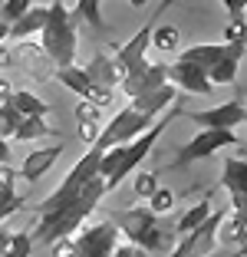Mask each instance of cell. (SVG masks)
I'll return each mask as SVG.
<instances>
[{
	"label": "cell",
	"mask_w": 247,
	"mask_h": 257,
	"mask_svg": "<svg viewBox=\"0 0 247 257\" xmlns=\"http://www.w3.org/2000/svg\"><path fill=\"white\" fill-rule=\"evenodd\" d=\"M105 195V182L102 178H89V182L79 188V195L73 198V201L60 204V208H53V211H43L37 221V227L30 231L33 237V247H43V244H53L56 237H66L73 234L76 227L86 224V218H89L92 211H96V204L102 201Z\"/></svg>",
	"instance_id": "6da1fadb"
},
{
	"label": "cell",
	"mask_w": 247,
	"mask_h": 257,
	"mask_svg": "<svg viewBox=\"0 0 247 257\" xmlns=\"http://www.w3.org/2000/svg\"><path fill=\"white\" fill-rule=\"evenodd\" d=\"M109 221L119 227V234L129 237V244L149 250V254H155V250H172L175 237H178L175 234V221L155 214L149 204H135V208L112 211Z\"/></svg>",
	"instance_id": "7a4b0ae2"
},
{
	"label": "cell",
	"mask_w": 247,
	"mask_h": 257,
	"mask_svg": "<svg viewBox=\"0 0 247 257\" xmlns=\"http://www.w3.org/2000/svg\"><path fill=\"white\" fill-rule=\"evenodd\" d=\"M178 115H181V106H172L168 112H162V115H158V119L152 122V125L145 128V132H139V136H135V139H129V142H122L119 162L112 165V172L105 175V191H115V185H119V182H126L129 175H132L135 168H139L145 159H149V152L155 149V142L162 139V132H165L168 125H172V122L178 119Z\"/></svg>",
	"instance_id": "3957f363"
},
{
	"label": "cell",
	"mask_w": 247,
	"mask_h": 257,
	"mask_svg": "<svg viewBox=\"0 0 247 257\" xmlns=\"http://www.w3.org/2000/svg\"><path fill=\"white\" fill-rule=\"evenodd\" d=\"M40 37H43L40 50L46 53V60L56 69L69 66L76 60V17H73V10L63 7V0H53L46 7V23L40 30Z\"/></svg>",
	"instance_id": "277c9868"
},
{
	"label": "cell",
	"mask_w": 247,
	"mask_h": 257,
	"mask_svg": "<svg viewBox=\"0 0 247 257\" xmlns=\"http://www.w3.org/2000/svg\"><path fill=\"white\" fill-rule=\"evenodd\" d=\"M175 0H162L155 7V14L149 17V20L142 23V30H135V37L132 40H126L122 46H115V56H112V63H115V69H119V76L126 79V76H132V73H139V69L145 66V53H149V40H152V30H155V23H158V14L162 10H168Z\"/></svg>",
	"instance_id": "5b68a950"
},
{
	"label": "cell",
	"mask_w": 247,
	"mask_h": 257,
	"mask_svg": "<svg viewBox=\"0 0 247 257\" xmlns=\"http://www.w3.org/2000/svg\"><path fill=\"white\" fill-rule=\"evenodd\" d=\"M224 221V211H211L201 224H195L191 231L175 237L168 257H208L217 247V227Z\"/></svg>",
	"instance_id": "8992f818"
},
{
	"label": "cell",
	"mask_w": 247,
	"mask_h": 257,
	"mask_svg": "<svg viewBox=\"0 0 247 257\" xmlns=\"http://www.w3.org/2000/svg\"><path fill=\"white\" fill-rule=\"evenodd\" d=\"M227 145H240V139L234 136V128H201L191 142H185L178 152H175L172 168H185V165H191V162L211 159L214 152L227 149Z\"/></svg>",
	"instance_id": "52a82bcc"
},
{
	"label": "cell",
	"mask_w": 247,
	"mask_h": 257,
	"mask_svg": "<svg viewBox=\"0 0 247 257\" xmlns=\"http://www.w3.org/2000/svg\"><path fill=\"white\" fill-rule=\"evenodd\" d=\"M76 237V257H112L119 244V227L105 218L99 224H82L73 231Z\"/></svg>",
	"instance_id": "ba28073f"
},
{
	"label": "cell",
	"mask_w": 247,
	"mask_h": 257,
	"mask_svg": "<svg viewBox=\"0 0 247 257\" xmlns=\"http://www.w3.org/2000/svg\"><path fill=\"white\" fill-rule=\"evenodd\" d=\"M181 119H191L201 128H237V125L247 122V109H244L240 99H231L224 106L204 109V112H188V109H181Z\"/></svg>",
	"instance_id": "9c48e42d"
},
{
	"label": "cell",
	"mask_w": 247,
	"mask_h": 257,
	"mask_svg": "<svg viewBox=\"0 0 247 257\" xmlns=\"http://www.w3.org/2000/svg\"><path fill=\"white\" fill-rule=\"evenodd\" d=\"M53 79L56 83H63L66 89H73L79 99H89V102H96V106H105L109 102V92H99L96 86L89 83V76H86V69L76 66V63H69V66H60V69H53Z\"/></svg>",
	"instance_id": "30bf717a"
},
{
	"label": "cell",
	"mask_w": 247,
	"mask_h": 257,
	"mask_svg": "<svg viewBox=\"0 0 247 257\" xmlns=\"http://www.w3.org/2000/svg\"><path fill=\"white\" fill-rule=\"evenodd\" d=\"M165 83H168V63H145L139 73H132V76L122 79L119 89L126 92L129 99H135V96L152 92V89H158V86H165Z\"/></svg>",
	"instance_id": "8fae6325"
},
{
	"label": "cell",
	"mask_w": 247,
	"mask_h": 257,
	"mask_svg": "<svg viewBox=\"0 0 247 257\" xmlns=\"http://www.w3.org/2000/svg\"><path fill=\"white\" fill-rule=\"evenodd\" d=\"M221 185L231 195V211L244 214V188H247V162L240 155H231L221 165Z\"/></svg>",
	"instance_id": "7c38bea8"
},
{
	"label": "cell",
	"mask_w": 247,
	"mask_h": 257,
	"mask_svg": "<svg viewBox=\"0 0 247 257\" xmlns=\"http://www.w3.org/2000/svg\"><path fill=\"white\" fill-rule=\"evenodd\" d=\"M168 83L181 86V89H188V92H198V96H211V92H214L208 73L198 69V66H191V63H185V60L168 63Z\"/></svg>",
	"instance_id": "4fadbf2b"
},
{
	"label": "cell",
	"mask_w": 247,
	"mask_h": 257,
	"mask_svg": "<svg viewBox=\"0 0 247 257\" xmlns=\"http://www.w3.org/2000/svg\"><path fill=\"white\" fill-rule=\"evenodd\" d=\"M244 53H247V43H224L221 60H217L214 66H211V73H208L211 86H231L234 79H237V69H240Z\"/></svg>",
	"instance_id": "5bb4252c"
},
{
	"label": "cell",
	"mask_w": 247,
	"mask_h": 257,
	"mask_svg": "<svg viewBox=\"0 0 247 257\" xmlns=\"http://www.w3.org/2000/svg\"><path fill=\"white\" fill-rule=\"evenodd\" d=\"M63 155V142H56V145H46V149H37V152H30L27 159H23V165H20V178L23 182H30V185H37L40 178H43L46 172H50V165L56 159Z\"/></svg>",
	"instance_id": "9a60e30c"
},
{
	"label": "cell",
	"mask_w": 247,
	"mask_h": 257,
	"mask_svg": "<svg viewBox=\"0 0 247 257\" xmlns=\"http://www.w3.org/2000/svg\"><path fill=\"white\" fill-rule=\"evenodd\" d=\"M76 132L86 145H92L102 132V106L89 102V99H82L79 106H76Z\"/></svg>",
	"instance_id": "2e32d148"
},
{
	"label": "cell",
	"mask_w": 247,
	"mask_h": 257,
	"mask_svg": "<svg viewBox=\"0 0 247 257\" xmlns=\"http://www.w3.org/2000/svg\"><path fill=\"white\" fill-rule=\"evenodd\" d=\"M82 69H86V76H89V83L96 86L99 92H109V96H112V89L122 83L119 69H115V63L109 60V56H96L89 66H82Z\"/></svg>",
	"instance_id": "e0dca14e"
},
{
	"label": "cell",
	"mask_w": 247,
	"mask_h": 257,
	"mask_svg": "<svg viewBox=\"0 0 247 257\" xmlns=\"http://www.w3.org/2000/svg\"><path fill=\"white\" fill-rule=\"evenodd\" d=\"M221 53H224V43H198V46H188V50H181L178 60H185V63H191V66L211 73V66L221 60Z\"/></svg>",
	"instance_id": "ac0fdd59"
},
{
	"label": "cell",
	"mask_w": 247,
	"mask_h": 257,
	"mask_svg": "<svg viewBox=\"0 0 247 257\" xmlns=\"http://www.w3.org/2000/svg\"><path fill=\"white\" fill-rule=\"evenodd\" d=\"M43 23H46V7H30L20 20L10 23L7 40H27V37H33V33L43 30Z\"/></svg>",
	"instance_id": "d6986e66"
},
{
	"label": "cell",
	"mask_w": 247,
	"mask_h": 257,
	"mask_svg": "<svg viewBox=\"0 0 247 257\" xmlns=\"http://www.w3.org/2000/svg\"><path fill=\"white\" fill-rule=\"evenodd\" d=\"M53 136H56V128L46 125V115H23L17 132L10 139H17V142H33V139H53Z\"/></svg>",
	"instance_id": "ffe728a7"
},
{
	"label": "cell",
	"mask_w": 247,
	"mask_h": 257,
	"mask_svg": "<svg viewBox=\"0 0 247 257\" xmlns=\"http://www.w3.org/2000/svg\"><path fill=\"white\" fill-rule=\"evenodd\" d=\"M217 237H221V244L237 250V257L244 254V214H234V211L224 214V221L217 227Z\"/></svg>",
	"instance_id": "44dd1931"
},
{
	"label": "cell",
	"mask_w": 247,
	"mask_h": 257,
	"mask_svg": "<svg viewBox=\"0 0 247 257\" xmlns=\"http://www.w3.org/2000/svg\"><path fill=\"white\" fill-rule=\"evenodd\" d=\"M10 102H14V109L23 112V115H46L50 112V102H43L40 96H33V92H27V89H10Z\"/></svg>",
	"instance_id": "7402d4cb"
},
{
	"label": "cell",
	"mask_w": 247,
	"mask_h": 257,
	"mask_svg": "<svg viewBox=\"0 0 247 257\" xmlns=\"http://www.w3.org/2000/svg\"><path fill=\"white\" fill-rule=\"evenodd\" d=\"M178 43H181V30H178V27H172V23H162V27H158V23H155L149 46H155L158 53H175Z\"/></svg>",
	"instance_id": "603a6c76"
},
{
	"label": "cell",
	"mask_w": 247,
	"mask_h": 257,
	"mask_svg": "<svg viewBox=\"0 0 247 257\" xmlns=\"http://www.w3.org/2000/svg\"><path fill=\"white\" fill-rule=\"evenodd\" d=\"M211 211H214V208H211V195H208V198H201L198 204H191V208H188V211L181 214L178 221H175V234H185V231H191V227L201 224V221L208 218Z\"/></svg>",
	"instance_id": "cb8c5ba5"
},
{
	"label": "cell",
	"mask_w": 247,
	"mask_h": 257,
	"mask_svg": "<svg viewBox=\"0 0 247 257\" xmlns=\"http://www.w3.org/2000/svg\"><path fill=\"white\" fill-rule=\"evenodd\" d=\"M99 4H102V0H79L73 17L82 20V23H89L92 30H102V10H99Z\"/></svg>",
	"instance_id": "d4e9b609"
},
{
	"label": "cell",
	"mask_w": 247,
	"mask_h": 257,
	"mask_svg": "<svg viewBox=\"0 0 247 257\" xmlns=\"http://www.w3.org/2000/svg\"><path fill=\"white\" fill-rule=\"evenodd\" d=\"M30 254H33V237H30V231H17V234H10L4 257H30Z\"/></svg>",
	"instance_id": "484cf974"
},
{
	"label": "cell",
	"mask_w": 247,
	"mask_h": 257,
	"mask_svg": "<svg viewBox=\"0 0 247 257\" xmlns=\"http://www.w3.org/2000/svg\"><path fill=\"white\" fill-rule=\"evenodd\" d=\"M145 204H149V208H152L155 214H168V211L175 208V195H172L168 188H162V185H158V188L152 191L149 198H145Z\"/></svg>",
	"instance_id": "4316f807"
},
{
	"label": "cell",
	"mask_w": 247,
	"mask_h": 257,
	"mask_svg": "<svg viewBox=\"0 0 247 257\" xmlns=\"http://www.w3.org/2000/svg\"><path fill=\"white\" fill-rule=\"evenodd\" d=\"M20 208H23V198L17 195V188H0V221L20 211Z\"/></svg>",
	"instance_id": "83f0119b"
},
{
	"label": "cell",
	"mask_w": 247,
	"mask_h": 257,
	"mask_svg": "<svg viewBox=\"0 0 247 257\" xmlns=\"http://www.w3.org/2000/svg\"><path fill=\"white\" fill-rule=\"evenodd\" d=\"M30 7H33V0H4V7H0V20L14 23V20H20Z\"/></svg>",
	"instance_id": "f1b7e54d"
},
{
	"label": "cell",
	"mask_w": 247,
	"mask_h": 257,
	"mask_svg": "<svg viewBox=\"0 0 247 257\" xmlns=\"http://www.w3.org/2000/svg\"><path fill=\"white\" fill-rule=\"evenodd\" d=\"M132 188H135V195H139V201H145V198L158 188V178L152 172H139V175H135V182H132Z\"/></svg>",
	"instance_id": "f546056e"
},
{
	"label": "cell",
	"mask_w": 247,
	"mask_h": 257,
	"mask_svg": "<svg viewBox=\"0 0 247 257\" xmlns=\"http://www.w3.org/2000/svg\"><path fill=\"white\" fill-rule=\"evenodd\" d=\"M46 247H50V254H53V257H76V237H73V234L56 237V241L46 244Z\"/></svg>",
	"instance_id": "4dcf8cb0"
},
{
	"label": "cell",
	"mask_w": 247,
	"mask_h": 257,
	"mask_svg": "<svg viewBox=\"0 0 247 257\" xmlns=\"http://www.w3.org/2000/svg\"><path fill=\"white\" fill-rule=\"evenodd\" d=\"M247 23L244 20H231L227 23V30H224V37H221V43H247Z\"/></svg>",
	"instance_id": "1f68e13d"
},
{
	"label": "cell",
	"mask_w": 247,
	"mask_h": 257,
	"mask_svg": "<svg viewBox=\"0 0 247 257\" xmlns=\"http://www.w3.org/2000/svg\"><path fill=\"white\" fill-rule=\"evenodd\" d=\"M221 7L227 10V17H231V20H244V7H247V0H221Z\"/></svg>",
	"instance_id": "d6a6232c"
},
{
	"label": "cell",
	"mask_w": 247,
	"mask_h": 257,
	"mask_svg": "<svg viewBox=\"0 0 247 257\" xmlns=\"http://www.w3.org/2000/svg\"><path fill=\"white\" fill-rule=\"evenodd\" d=\"M14 182H17V172L4 162V165H0V188H14Z\"/></svg>",
	"instance_id": "836d02e7"
},
{
	"label": "cell",
	"mask_w": 247,
	"mask_h": 257,
	"mask_svg": "<svg viewBox=\"0 0 247 257\" xmlns=\"http://www.w3.org/2000/svg\"><path fill=\"white\" fill-rule=\"evenodd\" d=\"M4 162H10V142L7 139H0V165H4Z\"/></svg>",
	"instance_id": "e575fe53"
},
{
	"label": "cell",
	"mask_w": 247,
	"mask_h": 257,
	"mask_svg": "<svg viewBox=\"0 0 247 257\" xmlns=\"http://www.w3.org/2000/svg\"><path fill=\"white\" fill-rule=\"evenodd\" d=\"M4 102H10V83L0 79V106H4Z\"/></svg>",
	"instance_id": "d590c367"
},
{
	"label": "cell",
	"mask_w": 247,
	"mask_h": 257,
	"mask_svg": "<svg viewBox=\"0 0 247 257\" xmlns=\"http://www.w3.org/2000/svg\"><path fill=\"white\" fill-rule=\"evenodd\" d=\"M7 33H10V23L0 20V43H7Z\"/></svg>",
	"instance_id": "8d00e7d4"
},
{
	"label": "cell",
	"mask_w": 247,
	"mask_h": 257,
	"mask_svg": "<svg viewBox=\"0 0 247 257\" xmlns=\"http://www.w3.org/2000/svg\"><path fill=\"white\" fill-rule=\"evenodd\" d=\"M129 4H132V7H142V4H149V0H129Z\"/></svg>",
	"instance_id": "74e56055"
}]
</instances>
